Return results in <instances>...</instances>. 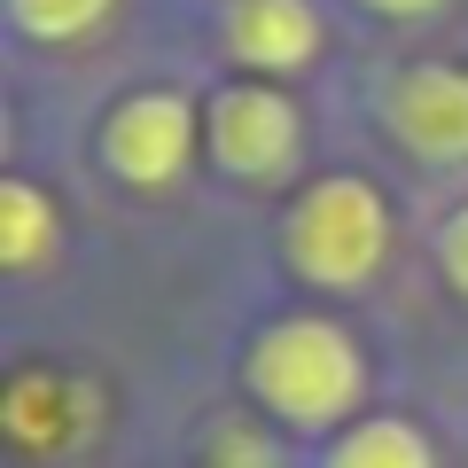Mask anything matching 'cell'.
Listing matches in <instances>:
<instances>
[{
    "instance_id": "obj_5",
    "label": "cell",
    "mask_w": 468,
    "mask_h": 468,
    "mask_svg": "<svg viewBox=\"0 0 468 468\" xmlns=\"http://www.w3.org/2000/svg\"><path fill=\"white\" fill-rule=\"evenodd\" d=\"M383 125L414 165L461 172L468 165V63H399L383 79Z\"/></svg>"
},
{
    "instance_id": "obj_9",
    "label": "cell",
    "mask_w": 468,
    "mask_h": 468,
    "mask_svg": "<svg viewBox=\"0 0 468 468\" xmlns=\"http://www.w3.org/2000/svg\"><path fill=\"white\" fill-rule=\"evenodd\" d=\"M110 8L117 0H8V24L32 48H79V39H94L110 24Z\"/></svg>"
},
{
    "instance_id": "obj_7",
    "label": "cell",
    "mask_w": 468,
    "mask_h": 468,
    "mask_svg": "<svg viewBox=\"0 0 468 468\" xmlns=\"http://www.w3.org/2000/svg\"><path fill=\"white\" fill-rule=\"evenodd\" d=\"M63 258V203L32 180V172H8L0 180V266L8 273H39Z\"/></svg>"
},
{
    "instance_id": "obj_6",
    "label": "cell",
    "mask_w": 468,
    "mask_h": 468,
    "mask_svg": "<svg viewBox=\"0 0 468 468\" xmlns=\"http://www.w3.org/2000/svg\"><path fill=\"white\" fill-rule=\"evenodd\" d=\"M328 24L313 0H227L218 16V55L234 63V79H297L320 63Z\"/></svg>"
},
{
    "instance_id": "obj_4",
    "label": "cell",
    "mask_w": 468,
    "mask_h": 468,
    "mask_svg": "<svg viewBox=\"0 0 468 468\" xmlns=\"http://www.w3.org/2000/svg\"><path fill=\"white\" fill-rule=\"evenodd\" d=\"M203 156L218 165V180L234 187H273L297 172L304 156V110L289 86L266 79H227L203 101Z\"/></svg>"
},
{
    "instance_id": "obj_11",
    "label": "cell",
    "mask_w": 468,
    "mask_h": 468,
    "mask_svg": "<svg viewBox=\"0 0 468 468\" xmlns=\"http://www.w3.org/2000/svg\"><path fill=\"white\" fill-rule=\"evenodd\" d=\"M359 16H375V24H430V16H445L452 0H351Z\"/></svg>"
},
{
    "instance_id": "obj_3",
    "label": "cell",
    "mask_w": 468,
    "mask_h": 468,
    "mask_svg": "<svg viewBox=\"0 0 468 468\" xmlns=\"http://www.w3.org/2000/svg\"><path fill=\"white\" fill-rule=\"evenodd\" d=\"M203 149V101L187 86H133L125 101H110L94 125V165L110 172L117 187H133V196H165V187L187 180Z\"/></svg>"
},
{
    "instance_id": "obj_10",
    "label": "cell",
    "mask_w": 468,
    "mask_h": 468,
    "mask_svg": "<svg viewBox=\"0 0 468 468\" xmlns=\"http://www.w3.org/2000/svg\"><path fill=\"white\" fill-rule=\"evenodd\" d=\"M437 273H445V289L452 297H468V203H452L445 218H437Z\"/></svg>"
},
{
    "instance_id": "obj_2",
    "label": "cell",
    "mask_w": 468,
    "mask_h": 468,
    "mask_svg": "<svg viewBox=\"0 0 468 468\" xmlns=\"http://www.w3.org/2000/svg\"><path fill=\"white\" fill-rule=\"evenodd\" d=\"M390 196L367 172H320L304 180V196L282 211V266L297 273L304 289H367L375 273L390 266Z\"/></svg>"
},
{
    "instance_id": "obj_1",
    "label": "cell",
    "mask_w": 468,
    "mask_h": 468,
    "mask_svg": "<svg viewBox=\"0 0 468 468\" xmlns=\"http://www.w3.org/2000/svg\"><path fill=\"white\" fill-rule=\"evenodd\" d=\"M242 390L282 430L335 437L367 406V351H359V335L344 320L289 313V320H266L250 335V351H242Z\"/></svg>"
},
{
    "instance_id": "obj_8",
    "label": "cell",
    "mask_w": 468,
    "mask_h": 468,
    "mask_svg": "<svg viewBox=\"0 0 468 468\" xmlns=\"http://www.w3.org/2000/svg\"><path fill=\"white\" fill-rule=\"evenodd\" d=\"M320 468H437V445L406 414H359L351 430L328 437Z\"/></svg>"
}]
</instances>
